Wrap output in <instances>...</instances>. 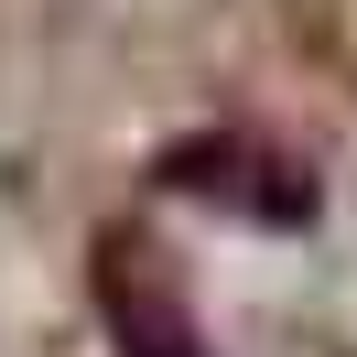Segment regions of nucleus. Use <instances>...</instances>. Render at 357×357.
<instances>
[{"label": "nucleus", "instance_id": "obj_1", "mask_svg": "<svg viewBox=\"0 0 357 357\" xmlns=\"http://www.w3.org/2000/svg\"><path fill=\"white\" fill-rule=\"evenodd\" d=\"M98 325L119 335V357H217V347H206V325L152 282V271H141L130 238L98 249Z\"/></svg>", "mask_w": 357, "mask_h": 357}]
</instances>
